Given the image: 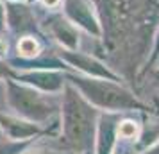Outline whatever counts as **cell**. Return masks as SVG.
<instances>
[{
  "label": "cell",
  "instance_id": "obj_1",
  "mask_svg": "<svg viewBox=\"0 0 159 154\" xmlns=\"http://www.w3.org/2000/svg\"><path fill=\"white\" fill-rule=\"evenodd\" d=\"M138 133V127L134 122H130V120H125L122 124L118 125V136H122V138H134Z\"/></svg>",
  "mask_w": 159,
  "mask_h": 154
},
{
  "label": "cell",
  "instance_id": "obj_2",
  "mask_svg": "<svg viewBox=\"0 0 159 154\" xmlns=\"http://www.w3.org/2000/svg\"><path fill=\"white\" fill-rule=\"evenodd\" d=\"M18 50L22 52L23 56H34L38 52V43L32 38H23L20 45H18Z\"/></svg>",
  "mask_w": 159,
  "mask_h": 154
},
{
  "label": "cell",
  "instance_id": "obj_3",
  "mask_svg": "<svg viewBox=\"0 0 159 154\" xmlns=\"http://www.w3.org/2000/svg\"><path fill=\"white\" fill-rule=\"evenodd\" d=\"M0 154H18V149H16V147L0 145Z\"/></svg>",
  "mask_w": 159,
  "mask_h": 154
},
{
  "label": "cell",
  "instance_id": "obj_4",
  "mask_svg": "<svg viewBox=\"0 0 159 154\" xmlns=\"http://www.w3.org/2000/svg\"><path fill=\"white\" fill-rule=\"evenodd\" d=\"M23 154H56V152H50V151H36V152H23Z\"/></svg>",
  "mask_w": 159,
  "mask_h": 154
},
{
  "label": "cell",
  "instance_id": "obj_5",
  "mask_svg": "<svg viewBox=\"0 0 159 154\" xmlns=\"http://www.w3.org/2000/svg\"><path fill=\"white\" fill-rule=\"evenodd\" d=\"M141 154H159V147H156V149H150V151H147V152H141Z\"/></svg>",
  "mask_w": 159,
  "mask_h": 154
},
{
  "label": "cell",
  "instance_id": "obj_6",
  "mask_svg": "<svg viewBox=\"0 0 159 154\" xmlns=\"http://www.w3.org/2000/svg\"><path fill=\"white\" fill-rule=\"evenodd\" d=\"M45 4H56V2H57V0H43Z\"/></svg>",
  "mask_w": 159,
  "mask_h": 154
}]
</instances>
